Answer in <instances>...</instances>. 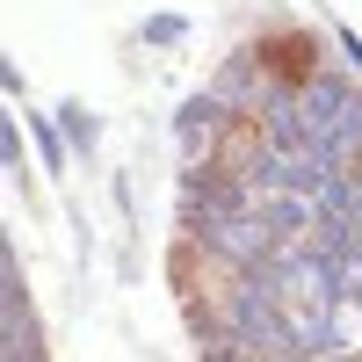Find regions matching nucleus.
<instances>
[{
	"mask_svg": "<svg viewBox=\"0 0 362 362\" xmlns=\"http://www.w3.org/2000/svg\"><path fill=\"white\" fill-rule=\"evenodd\" d=\"M203 239H210V247H218L225 261H239V268H261L268 254L283 247L261 203H239V210H225V218H210V225H203Z\"/></svg>",
	"mask_w": 362,
	"mask_h": 362,
	"instance_id": "1",
	"label": "nucleus"
},
{
	"mask_svg": "<svg viewBox=\"0 0 362 362\" xmlns=\"http://www.w3.org/2000/svg\"><path fill=\"white\" fill-rule=\"evenodd\" d=\"M174 138H181V153H189V167H210L218 138H232V109H225L218 95L181 102V109H174Z\"/></svg>",
	"mask_w": 362,
	"mask_h": 362,
	"instance_id": "2",
	"label": "nucleus"
},
{
	"mask_svg": "<svg viewBox=\"0 0 362 362\" xmlns=\"http://www.w3.org/2000/svg\"><path fill=\"white\" fill-rule=\"evenodd\" d=\"M218 102H225V109L254 102V58H232V66L218 73Z\"/></svg>",
	"mask_w": 362,
	"mask_h": 362,
	"instance_id": "3",
	"label": "nucleus"
},
{
	"mask_svg": "<svg viewBox=\"0 0 362 362\" xmlns=\"http://www.w3.org/2000/svg\"><path fill=\"white\" fill-rule=\"evenodd\" d=\"M29 131H37V145H44V160H51V167H66V145H58V124H44V116H29Z\"/></svg>",
	"mask_w": 362,
	"mask_h": 362,
	"instance_id": "4",
	"label": "nucleus"
},
{
	"mask_svg": "<svg viewBox=\"0 0 362 362\" xmlns=\"http://www.w3.org/2000/svg\"><path fill=\"white\" fill-rule=\"evenodd\" d=\"M181 37V15H153V22H145V44H174Z\"/></svg>",
	"mask_w": 362,
	"mask_h": 362,
	"instance_id": "5",
	"label": "nucleus"
},
{
	"mask_svg": "<svg viewBox=\"0 0 362 362\" xmlns=\"http://www.w3.org/2000/svg\"><path fill=\"white\" fill-rule=\"evenodd\" d=\"M66 131H73L80 145H95V116H80V109H66Z\"/></svg>",
	"mask_w": 362,
	"mask_h": 362,
	"instance_id": "6",
	"label": "nucleus"
},
{
	"mask_svg": "<svg viewBox=\"0 0 362 362\" xmlns=\"http://www.w3.org/2000/svg\"><path fill=\"white\" fill-rule=\"evenodd\" d=\"M341 51H348V66H362V37H348V29H341Z\"/></svg>",
	"mask_w": 362,
	"mask_h": 362,
	"instance_id": "7",
	"label": "nucleus"
}]
</instances>
